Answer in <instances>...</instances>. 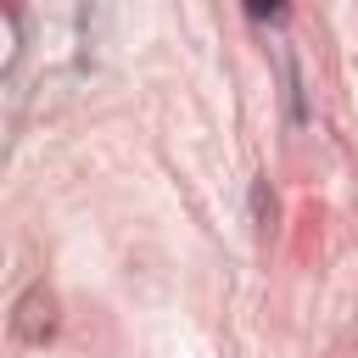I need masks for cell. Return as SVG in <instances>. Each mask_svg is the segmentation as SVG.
<instances>
[{
  "label": "cell",
  "instance_id": "6da1fadb",
  "mask_svg": "<svg viewBox=\"0 0 358 358\" xmlns=\"http://www.w3.org/2000/svg\"><path fill=\"white\" fill-rule=\"evenodd\" d=\"M50 330H56V296L45 285H28L17 296V308H11V336L39 347V341H50Z\"/></svg>",
  "mask_w": 358,
  "mask_h": 358
},
{
  "label": "cell",
  "instance_id": "7a4b0ae2",
  "mask_svg": "<svg viewBox=\"0 0 358 358\" xmlns=\"http://www.w3.org/2000/svg\"><path fill=\"white\" fill-rule=\"evenodd\" d=\"M246 6H252V17H274L285 0H246Z\"/></svg>",
  "mask_w": 358,
  "mask_h": 358
}]
</instances>
